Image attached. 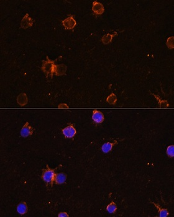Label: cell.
Here are the masks:
<instances>
[{
  "mask_svg": "<svg viewBox=\"0 0 174 217\" xmlns=\"http://www.w3.org/2000/svg\"><path fill=\"white\" fill-rule=\"evenodd\" d=\"M46 58H47L46 60L42 61V65L41 69L42 71L46 74L47 77H48L49 76H51V78H52L54 74L55 62L57 60V59L53 61L49 59L48 57H47Z\"/></svg>",
  "mask_w": 174,
  "mask_h": 217,
  "instance_id": "1",
  "label": "cell"
},
{
  "mask_svg": "<svg viewBox=\"0 0 174 217\" xmlns=\"http://www.w3.org/2000/svg\"><path fill=\"white\" fill-rule=\"evenodd\" d=\"M47 169H43V172L42 175V178L48 185L51 184V186H53V183L54 182V178H55V175L56 172L55 171L56 169H51L48 165L46 166Z\"/></svg>",
  "mask_w": 174,
  "mask_h": 217,
  "instance_id": "2",
  "label": "cell"
},
{
  "mask_svg": "<svg viewBox=\"0 0 174 217\" xmlns=\"http://www.w3.org/2000/svg\"><path fill=\"white\" fill-rule=\"evenodd\" d=\"M62 133L66 139H72L76 135L77 130L72 123L62 130Z\"/></svg>",
  "mask_w": 174,
  "mask_h": 217,
  "instance_id": "3",
  "label": "cell"
},
{
  "mask_svg": "<svg viewBox=\"0 0 174 217\" xmlns=\"http://www.w3.org/2000/svg\"><path fill=\"white\" fill-rule=\"evenodd\" d=\"M34 133V128L29 125V122H26L24 125L21 130V136L26 138L29 136H31Z\"/></svg>",
  "mask_w": 174,
  "mask_h": 217,
  "instance_id": "4",
  "label": "cell"
},
{
  "mask_svg": "<svg viewBox=\"0 0 174 217\" xmlns=\"http://www.w3.org/2000/svg\"><path fill=\"white\" fill-rule=\"evenodd\" d=\"M62 24L64 26L65 29H73L77 25V22L74 19L73 16H70V17L66 18L64 21H62Z\"/></svg>",
  "mask_w": 174,
  "mask_h": 217,
  "instance_id": "5",
  "label": "cell"
},
{
  "mask_svg": "<svg viewBox=\"0 0 174 217\" xmlns=\"http://www.w3.org/2000/svg\"><path fill=\"white\" fill-rule=\"evenodd\" d=\"M33 24H34L33 19L31 18H30L29 14L27 13L21 20V27L24 29H26L30 27H32Z\"/></svg>",
  "mask_w": 174,
  "mask_h": 217,
  "instance_id": "6",
  "label": "cell"
},
{
  "mask_svg": "<svg viewBox=\"0 0 174 217\" xmlns=\"http://www.w3.org/2000/svg\"><path fill=\"white\" fill-rule=\"evenodd\" d=\"M92 11L96 15H102L105 11V8L102 3L94 1L92 5Z\"/></svg>",
  "mask_w": 174,
  "mask_h": 217,
  "instance_id": "7",
  "label": "cell"
},
{
  "mask_svg": "<svg viewBox=\"0 0 174 217\" xmlns=\"http://www.w3.org/2000/svg\"><path fill=\"white\" fill-rule=\"evenodd\" d=\"M92 119L97 123H101L105 120V116L102 112L98 110H93L92 114Z\"/></svg>",
  "mask_w": 174,
  "mask_h": 217,
  "instance_id": "8",
  "label": "cell"
},
{
  "mask_svg": "<svg viewBox=\"0 0 174 217\" xmlns=\"http://www.w3.org/2000/svg\"><path fill=\"white\" fill-rule=\"evenodd\" d=\"M67 70V66L64 64L55 65L54 74L56 76H62L65 74Z\"/></svg>",
  "mask_w": 174,
  "mask_h": 217,
  "instance_id": "9",
  "label": "cell"
},
{
  "mask_svg": "<svg viewBox=\"0 0 174 217\" xmlns=\"http://www.w3.org/2000/svg\"><path fill=\"white\" fill-rule=\"evenodd\" d=\"M67 176L64 172H60L58 174H56L54 183L56 184H62L65 183L67 180Z\"/></svg>",
  "mask_w": 174,
  "mask_h": 217,
  "instance_id": "10",
  "label": "cell"
},
{
  "mask_svg": "<svg viewBox=\"0 0 174 217\" xmlns=\"http://www.w3.org/2000/svg\"><path fill=\"white\" fill-rule=\"evenodd\" d=\"M151 203H152L155 208L158 210L159 213V216L160 217H167L169 215V212L167 209L166 208H163L161 207V206L154 202H151Z\"/></svg>",
  "mask_w": 174,
  "mask_h": 217,
  "instance_id": "11",
  "label": "cell"
},
{
  "mask_svg": "<svg viewBox=\"0 0 174 217\" xmlns=\"http://www.w3.org/2000/svg\"><path fill=\"white\" fill-rule=\"evenodd\" d=\"M116 143H118V142H117V141H116V140L114 141V142H107V143H105L102 146V151H103L104 153H108L110 152V151L112 150V149H113L114 145L115 144H116Z\"/></svg>",
  "mask_w": 174,
  "mask_h": 217,
  "instance_id": "12",
  "label": "cell"
},
{
  "mask_svg": "<svg viewBox=\"0 0 174 217\" xmlns=\"http://www.w3.org/2000/svg\"><path fill=\"white\" fill-rule=\"evenodd\" d=\"M28 207L25 202H20L17 206V211L21 215H24L27 212Z\"/></svg>",
  "mask_w": 174,
  "mask_h": 217,
  "instance_id": "13",
  "label": "cell"
},
{
  "mask_svg": "<svg viewBox=\"0 0 174 217\" xmlns=\"http://www.w3.org/2000/svg\"><path fill=\"white\" fill-rule=\"evenodd\" d=\"M17 102L21 106H24L27 104L28 99L25 93H21L17 97Z\"/></svg>",
  "mask_w": 174,
  "mask_h": 217,
  "instance_id": "14",
  "label": "cell"
},
{
  "mask_svg": "<svg viewBox=\"0 0 174 217\" xmlns=\"http://www.w3.org/2000/svg\"><path fill=\"white\" fill-rule=\"evenodd\" d=\"M151 94L154 96V98H155V99L157 101H158V103L159 104L160 108H167L169 107V104H168V101H167L165 100L161 99V98L159 96H157L153 93H151Z\"/></svg>",
  "mask_w": 174,
  "mask_h": 217,
  "instance_id": "15",
  "label": "cell"
},
{
  "mask_svg": "<svg viewBox=\"0 0 174 217\" xmlns=\"http://www.w3.org/2000/svg\"><path fill=\"white\" fill-rule=\"evenodd\" d=\"M116 35V33L115 32L114 34H105L102 38V41L103 42V44L107 45L108 43H111L113 40V37Z\"/></svg>",
  "mask_w": 174,
  "mask_h": 217,
  "instance_id": "16",
  "label": "cell"
},
{
  "mask_svg": "<svg viewBox=\"0 0 174 217\" xmlns=\"http://www.w3.org/2000/svg\"><path fill=\"white\" fill-rule=\"evenodd\" d=\"M106 210L110 213H114L117 210V205L114 202H111L107 207H106Z\"/></svg>",
  "mask_w": 174,
  "mask_h": 217,
  "instance_id": "17",
  "label": "cell"
},
{
  "mask_svg": "<svg viewBox=\"0 0 174 217\" xmlns=\"http://www.w3.org/2000/svg\"><path fill=\"white\" fill-rule=\"evenodd\" d=\"M106 102H108L110 104L114 105L116 102H117V97L114 93H111L107 98H106Z\"/></svg>",
  "mask_w": 174,
  "mask_h": 217,
  "instance_id": "18",
  "label": "cell"
},
{
  "mask_svg": "<svg viewBox=\"0 0 174 217\" xmlns=\"http://www.w3.org/2000/svg\"><path fill=\"white\" fill-rule=\"evenodd\" d=\"M166 46L169 49H173L174 48V37H170L167 40Z\"/></svg>",
  "mask_w": 174,
  "mask_h": 217,
  "instance_id": "19",
  "label": "cell"
},
{
  "mask_svg": "<svg viewBox=\"0 0 174 217\" xmlns=\"http://www.w3.org/2000/svg\"><path fill=\"white\" fill-rule=\"evenodd\" d=\"M167 155L172 158L174 157V146L173 145H170L167 147V151H166Z\"/></svg>",
  "mask_w": 174,
  "mask_h": 217,
  "instance_id": "20",
  "label": "cell"
},
{
  "mask_svg": "<svg viewBox=\"0 0 174 217\" xmlns=\"http://www.w3.org/2000/svg\"><path fill=\"white\" fill-rule=\"evenodd\" d=\"M58 216L59 217H68V216H69V215L66 212H60Z\"/></svg>",
  "mask_w": 174,
  "mask_h": 217,
  "instance_id": "21",
  "label": "cell"
},
{
  "mask_svg": "<svg viewBox=\"0 0 174 217\" xmlns=\"http://www.w3.org/2000/svg\"><path fill=\"white\" fill-rule=\"evenodd\" d=\"M59 108H68V106L66 104H60L59 106Z\"/></svg>",
  "mask_w": 174,
  "mask_h": 217,
  "instance_id": "22",
  "label": "cell"
}]
</instances>
